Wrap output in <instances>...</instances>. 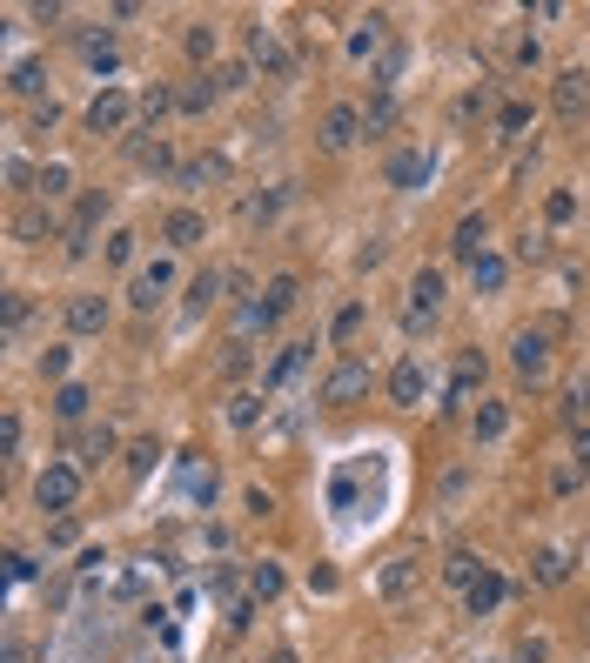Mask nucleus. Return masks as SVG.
Segmentation results:
<instances>
[{
    "instance_id": "f257e3e1",
    "label": "nucleus",
    "mask_w": 590,
    "mask_h": 663,
    "mask_svg": "<svg viewBox=\"0 0 590 663\" xmlns=\"http://www.w3.org/2000/svg\"><path fill=\"white\" fill-rule=\"evenodd\" d=\"M108 208H114V195H108V188H94V195H81L74 221L61 228V255H68V262H88V255H94V235H101V221H108Z\"/></svg>"
},
{
    "instance_id": "f03ea898",
    "label": "nucleus",
    "mask_w": 590,
    "mask_h": 663,
    "mask_svg": "<svg viewBox=\"0 0 590 663\" xmlns=\"http://www.w3.org/2000/svg\"><path fill=\"white\" fill-rule=\"evenodd\" d=\"M81 483H88V469H81V463H47L41 476H34V503L54 509V516H68V509L81 503Z\"/></svg>"
},
{
    "instance_id": "7ed1b4c3",
    "label": "nucleus",
    "mask_w": 590,
    "mask_h": 663,
    "mask_svg": "<svg viewBox=\"0 0 590 663\" xmlns=\"http://www.w3.org/2000/svg\"><path fill=\"white\" fill-rule=\"evenodd\" d=\"M135 114H141V94L128 88H101L88 108V134L101 141V134H135Z\"/></svg>"
},
{
    "instance_id": "20e7f679",
    "label": "nucleus",
    "mask_w": 590,
    "mask_h": 663,
    "mask_svg": "<svg viewBox=\"0 0 590 663\" xmlns=\"http://www.w3.org/2000/svg\"><path fill=\"white\" fill-rule=\"evenodd\" d=\"M369 389H376V369H369L363 355H342L336 369L322 376V402H329V409H349V402H363Z\"/></svg>"
},
{
    "instance_id": "39448f33",
    "label": "nucleus",
    "mask_w": 590,
    "mask_h": 663,
    "mask_svg": "<svg viewBox=\"0 0 590 663\" xmlns=\"http://www.w3.org/2000/svg\"><path fill=\"white\" fill-rule=\"evenodd\" d=\"M168 295H175V262H168V255L148 262V268H135V282H128V309L135 315H155Z\"/></svg>"
},
{
    "instance_id": "423d86ee",
    "label": "nucleus",
    "mask_w": 590,
    "mask_h": 663,
    "mask_svg": "<svg viewBox=\"0 0 590 663\" xmlns=\"http://www.w3.org/2000/svg\"><path fill=\"white\" fill-rule=\"evenodd\" d=\"M249 54H255V67H262L269 81H295V74H302V61L282 47V34H275V27H262V21L249 27Z\"/></svg>"
},
{
    "instance_id": "0eeeda50",
    "label": "nucleus",
    "mask_w": 590,
    "mask_h": 663,
    "mask_svg": "<svg viewBox=\"0 0 590 663\" xmlns=\"http://www.w3.org/2000/svg\"><path fill=\"white\" fill-rule=\"evenodd\" d=\"M363 134H369V114L356 108V101H336V108L322 114V148H329V155H349Z\"/></svg>"
},
{
    "instance_id": "6e6552de",
    "label": "nucleus",
    "mask_w": 590,
    "mask_h": 663,
    "mask_svg": "<svg viewBox=\"0 0 590 663\" xmlns=\"http://www.w3.org/2000/svg\"><path fill=\"white\" fill-rule=\"evenodd\" d=\"M416 590H423V556H389L383 570H376V597L383 603H409L416 597Z\"/></svg>"
},
{
    "instance_id": "1a4fd4ad",
    "label": "nucleus",
    "mask_w": 590,
    "mask_h": 663,
    "mask_svg": "<svg viewBox=\"0 0 590 663\" xmlns=\"http://www.w3.org/2000/svg\"><path fill=\"white\" fill-rule=\"evenodd\" d=\"M550 108H557V121H570V128L590 114V74L584 67H564V74L550 81Z\"/></svg>"
},
{
    "instance_id": "9d476101",
    "label": "nucleus",
    "mask_w": 590,
    "mask_h": 663,
    "mask_svg": "<svg viewBox=\"0 0 590 663\" xmlns=\"http://www.w3.org/2000/svg\"><path fill=\"white\" fill-rule=\"evenodd\" d=\"M430 168H436L430 148H396V155H389V168H383V181H389V188H403V195H416V188L430 181Z\"/></svg>"
},
{
    "instance_id": "9b49d317",
    "label": "nucleus",
    "mask_w": 590,
    "mask_h": 663,
    "mask_svg": "<svg viewBox=\"0 0 590 663\" xmlns=\"http://www.w3.org/2000/svg\"><path fill=\"white\" fill-rule=\"evenodd\" d=\"M510 369H517L523 382L550 376V335L544 329H517V342H510Z\"/></svg>"
},
{
    "instance_id": "f8f14e48",
    "label": "nucleus",
    "mask_w": 590,
    "mask_h": 663,
    "mask_svg": "<svg viewBox=\"0 0 590 663\" xmlns=\"http://www.w3.org/2000/svg\"><path fill=\"white\" fill-rule=\"evenodd\" d=\"M423 396H430V369H423L416 355H403V362L389 369V402H396V409H423Z\"/></svg>"
},
{
    "instance_id": "ddd939ff",
    "label": "nucleus",
    "mask_w": 590,
    "mask_h": 663,
    "mask_svg": "<svg viewBox=\"0 0 590 663\" xmlns=\"http://www.w3.org/2000/svg\"><path fill=\"white\" fill-rule=\"evenodd\" d=\"M436 309H443V275L436 268H416V282H409V329H430Z\"/></svg>"
},
{
    "instance_id": "4468645a",
    "label": "nucleus",
    "mask_w": 590,
    "mask_h": 663,
    "mask_svg": "<svg viewBox=\"0 0 590 663\" xmlns=\"http://www.w3.org/2000/svg\"><path fill=\"white\" fill-rule=\"evenodd\" d=\"M61 315H68V329L74 335H101V329H108V295H94V288H81V295H68V309H61Z\"/></svg>"
},
{
    "instance_id": "2eb2a0df",
    "label": "nucleus",
    "mask_w": 590,
    "mask_h": 663,
    "mask_svg": "<svg viewBox=\"0 0 590 663\" xmlns=\"http://www.w3.org/2000/svg\"><path fill=\"white\" fill-rule=\"evenodd\" d=\"M309 355H316V342H289V349L269 362V376H262V396H275V389H289L302 369H309Z\"/></svg>"
},
{
    "instance_id": "dca6fc26",
    "label": "nucleus",
    "mask_w": 590,
    "mask_h": 663,
    "mask_svg": "<svg viewBox=\"0 0 590 663\" xmlns=\"http://www.w3.org/2000/svg\"><path fill=\"white\" fill-rule=\"evenodd\" d=\"M450 248L463 255V262L490 255V215H483V208H477V215H463V221H456V235H450Z\"/></svg>"
},
{
    "instance_id": "f3484780",
    "label": "nucleus",
    "mask_w": 590,
    "mask_h": 663,
    "mask_svg": "<svg viewBox=\"0 0 590 663\" xmlns=\"http://www.w3.org/2000/svg\"><path fill=\"white\" fill-rule=\"evenodd\" d=\"M61 228H54V208L34 201V208H14V242H54Z\"/></svg>"
},
{
    "instance_id": "a211bd4d",
    "label": "nucleus",
    "mask_w": 590,
    "mask_h": 663,
    "mask_svg": "<svg viewBox=\"0 0 590 663\" xmlns=\"http://www.w3.org/2000/svg\"><path fill=\"white\" fill-rule=\"evenodd\" d=\"M202 235H208V221L195 215V208H175V215L161 221V242L175 248V255H182V248H195V242H202Z\"/></svg>"
},
{
    "instance_id": "6ab92c4d",
    "label": "nucleus",
    "mask_w": 590,
    "mask_h": 663,
    "mask_svg": "<svg viewBox=\"0 0 590 663\" xmlns=\"http://www.w3.org/2000/svg\"><path fill=\"white\" fill-rule=\"evenodd\" d=\"M503 597H510V583H503L497 570H483L477 583H470V590H463V610H470V617H490V610H497Z\"/></svg>"
},
{
    "instance_id": "aec40b11",
    "label": "nucleus",
    "mask_w": 590,
    "mask_h": 663,
    "mask_svg": "<svg viewBox=\"0 0 590 663\" xmlns=\"http://www.w3.org/2000/svg\"><path fill=\"white\" fill-rule=\"evenodd\" d=\"M295 302H302V282H295V275H275V282L262 288V315H269V329L295 309Z\"/></svg>"
},
{
    "instance_id": "412c9836",
    "label": "nucleus",
    "mask_w": 590,
    "mask_h": 663,
    "mask_svg": "<svg viewBox=\"0 0 590 663\" xmlns=\"http://www.w3.org/2000/svg\"><path fill=\"white\" fill-rule=\"evenodd\" d=\"M222 288H228V268H202L195 282H188V315H202L222 302Z\"/></svg>"
},
{
    "instance_id": "4be33fe9",
    "label": "nucleus",
    "mask_w": 590,
    "mask_h": 663,
    "mask_svg": "<svg viewBox=\"0 0 590 663\" xmlns=\"http://www.w3.org/2000/svg\"><path fill=\"white\" fill-rule=\"evenodd\" d=\"M41 88H47V61H34V54H27V61H14V74H7V94H14V101H34Z\"/></svg>"
},
{
    "instance_id": "5701e85b",
    "label": "nucleus",
    "mask_w": 590,
    "mask_h": 663,
    "mask_svg": "<svg viewBox=\"0 0 590 663\" xmlns=\"http://www.w3.org/2000/svg\"><path fill=\"white\" fill-rule=\"evenodd\" d=\"M477 382H483V355H463V362H456V376H450V396H443V409H463Z\"/></svg>"
},
{
    "instance_id": "b1692460",
    "label": "nucleus",
    "mask_w": 590,
    "mask_h": 663,
    "mask_svg": "<svg viewBox=\"0 0 590 663\" xmlns=\"http://www.w3.org/2000/svg\"><path fill=\"white\" fill-rule=\"evenodd\" d=\"M557 416L570 422V429H590V376H577L564 389V402H557Z\"/></svg>"
},
{
    "instance_id": "393cba45",
    "label": "nucleus",
    "mask_w": 590,
    "mask_h": 663,
    "mask_svg": "<svg viewBox=\"0 0 590 663\" xmlns=\"http://www.w3.org/2000/svg\"><path fill=\"white\" fill-rule=\"evenodd\" d=\"M483 570H490V563H483L477 550H450V556H443V576H450L456 590H470V583H477Z\"/></svg>"
},
{
    "instance_id": "a878e982",
    "label": "nucleus",
    "mask_w": 590,
    "mask_h": 663,
    "mask_svg": "<svg viewBox=\"0 0 590 663\" xmlns=\"http://www.w3.org/2000/svg\"><path fill=\"white\" fill-rule=\"evenodd\" d=\"M114 449H121V436H114L108 422H101V429H88V436H81V469H101Z\"/></svg>"
},
{
    "instance_id": "bb28decb",
    "label": "nucleus",
    "mask_w": 590,
    "mask_h": 663,
    "mask_svg": "<svg viewBox=\"0 0 590 663\" xmlns=\"http://www.w3.org/2000/svg\"><path fill=\"white\" fill-rule=\"evenodd\" d=\"M68 188H74V168H68V161H47V168H41V181H34V195H41L47 208L68 195Z\"/></svg>"
},
{
    "instance_id": "cd10ccee",
    "label": "nucleus",
    "mask_w": 590,
    "mask_h": 663,
    "mask_svg": "<svg viewBox=\"0 0 590 663\" xmlns=\"http://www.w3.org/2000/svg\"><path fill=\"white\" fill-rule=\"evenodd\" d=\"M215 369H222V382H242V376L255 369V342H242V335H235V342L222 349V362H215Z\"/></svg>"
},
{
    "instance_id": "c85d7f7f",
    "label": "nucleus",
    "mask_w": 590,
    "mask_h": 663,
    "mask_svg": "<svg viewBox=\"0 0 590 663\" xmlns=\"http://www.w3.org/2000/svg\"><path fill=\"white\" fill-rule=\"evenodd\" d=\"M128 155H135V168H155V175L168 168V161H175V155H168V141H161V134H155V141H148V134H128Z\"/></svg>"
},
{
    "instance_id": "c756f323",
    "label": "nucleus",
    "mask_w": 590,
    "mask_h": 663,
    "mask_svg": "<svg viewBox=\"0 0 590 663\" xmlns=\"http://www.w3.org/2000/svg\"><path fill=\"white\" fill-rule=\"evenodd\" d=\"M470 282H477L483 295H497V288L510 282V262H503V255H477V262H470Z\"/></svg>"
},
{
    "instance_id": "7c9ffc66",
    "label": "nucleus",
    "mask_w": 590,
    "mask_h": 663,
    "mask_svg": "<svg viewBox=\"0 0 590 663\" xmlns=\"http://www.w3.org/2000/svg\"><path fill=\"white\" fill-rule=\"evenodd\" d=\"M510 429V402H477V442H503Z\"/></svg>"
},
{
    "instance_id": "2f4dec72",
    "label": "nucleus",
    "mask_w": 590,
    "mask_h": 663,
    "mask_svg": "<svg viewBox=\"0 0 590 663\" xmlns=\"http://www.w3.org/2000/svg\"><path fill=\"white\" fill-rule=\"evenodd\" d=\"M383 14H369L363 27H356V34H349V61H369V54H376V47H383Z\"/></svg>"
},
{
    "instance_id": "473e14b6",
    "label": "nucleus",
    "mask_w": 590,
    "mask_h": 663,
    "mask_svg": "<svg viewBox=\"0 0 590 663\" xmlns=\"http://www.w3.org/2000/svg\"><path fill=\"white\" fill-rule=\"evenodd\" d=\"M88 389H81V382H61V389H54V416H61V422H81V416H88Z\"/></svg>"
},
{
    "instance_id": "72a5a7b5",
    "label": "nucleus",
    "mask_w": 590,
    "mask_h": 663,
    "mask_svg": "<svg viewBox=\"0 0 590 663\" xmlns=\"http://www.w3.org/2000/svg\"><path fill=\"white\" fill-rule=\"evenodd\" d=\"M228 422H235V429H255V422H262V389H235V396H228Z\"/></svg>"
},
{
    "instance_id": "f704fd0d",
    "label": "nucleus",
    "mask_w": 590,
    "mask_h": 663,
    "mask_svg": "<svg viewBox=\"0 0 590 663\" xmlns=\"http://www.w3.org/2000/svg\"><path fill=\"white\" fill-rule=\"evenodd\" d=\"M222 175H228V161L202 155V161H188V168H182V188H208V181H222Z\"/></svg>"
},
{
    "instance_id": "c9c22d12",
    "label": "nucleus",
    "mask_w": 590,
    "mask_h": 663,
    "mask_svg": "<svg viewBox=\"0 0 590 663\" xmlns=\"http://www.w3.org/2000/svg\"><path fill=\"white\" fill-rule=\"evenodd\" d=\"M282 201H289V188H269V195H249V201H242V221H275V215H282Z\"/></svg>"
},
{
    "instance_id": "e433bc0d",
    "label": "nucleus",
    "mask_w": 590,
    "mask_h": 663,
    "mask_svg": "<svg viewBox=\"0 0 590 663\" xmlns=\"http://www.w3.org/2000/svg\"><path fill=\"white\" fill-rule=\"evenodd\" d=\"M537 583H570V550H537Z\"/></svg>"
},
{
    "instance_id": "4c0bfd02",
    "label": "nucleus",
    "mask_w": 590,
    "mask_h": 663,
    "mask_svg": "<svg viewBox=\"0 0 590 663\" xmlns=\"http://www.w3.org/2000/svg\"><path fill=\"white\" fill-rule=\"evenodd\" d=\"M135 242H141L135 228H114L108 242H101V255H108V262H114V268H128V262H135Z\"/></svg>"
},
{
    "instance_id": "58836bf2",
    "label": "nucleus",
    "mask_w": 590,
    "mask_h": 663,
    "mask_svg": "<svg viewBox=\"0 0 590 663\" xmlns=\"http://www.w3.org/2000/svg\"><path fill=\"white\" fill-rule=\"evenodd\" d=\"M215 101H222V88H215V81H195V88H182V114H208Z\"/></svg>"
},
{
    "instance_id": "ea45409f",
    "label": "nucleus",
    "mask_w": 590,
    "mask_h": 663,
    "mask_svg": "<svg viewBox=\"0 0 590 663\" xmlns=\"http://www.w3.org/2000/svg\"><path fill=\"white\" fill-rule=\"evenodd\" d=\"M155 463H161V442H155V436H141L135 449H128V476H148Z\"/></svg>"
},
{
    "instance_id": "a19ab883",
    "label": "nucleus",
    "mask_w": 590,
    "mask_h": 663,
    "mask_svg": "<svg viewBox=\"0 0 590 663\" xmlns=\"http://www.w3.org/2000/svg\"><path fill=\"white\" fill-rule=\"evenodd\" d=\"M188 61H215V27H208V21L188 27Z\"/></svg>"
},
{
    "instance_id": "79ce46f5",
    "label": "nucleus",
    "mask_w": 590,
    "mask_h": 663,
    "mask_svg": "<svg viewBox=\"0 0 590 663\" xmlns=\"http://www.w3.org/2000/svg\"><path fill=\"white\" fill-rule=\"evenodd\" d=\"M356 329H363V302H349V309H336V322H329V342H349Z\"/></svg>"
},
{
    "instance_id": "37998d69",
    "label": "nucleus",
    "mask_w": 590,
    "mask_h": 663,
    "mask_svg": "<svg viewBox=\"0 0 590 663\" xmlns=\"http://www.w3.org/2000/svg\"><path fill=\"white\" fill-rule=\"evenodd\" d=\"M68 362H74V349H68V342H54V349H41V376L61 382V376H68Z\"/></svg>"
},
{
    "instance_id": "c03bdc74",
    "label": "nucleus",
    "mask_w": 590,
    "mask_h": 663,
    "mask_svg": "<svg viewBox=\"0 0 590 663\" xmlns=\"http://www.w3.org/2000/svg\"><path fill=\"white\" fill-rule=\"evenodd\" d=\"M523 128H530V101H510V108L497 114V134H510V141H517Z\"/></svg>"
},
{
    "instance_id": "a18cd8bd",
    "label": "nucleus",
    "mask_w": 590,
    "mask_h": 663,
    "mask_svg": "<svg viewBox=\"0 0 590 663\" xmlns=\"http://www.w3.org/2000/svg\"><path fill=\"white\" fill-rule=\"evenodd\" d=\"M403 61H409V54H403V47H389V54H383V61H376V88H396V74H403Z\"/></svg>"
},
{
    "instance_id": "49530a36",
    "label": "nucleus",
    "mask_w": 590,
    "mask_h": 663,
    "mask_svg": "<svg viewBox=\"0 0 590 663\" xmlns=\"http://www.w3.org/2000/svg\"><path fill=\"white\" fill-rule=\"evenodd\" d=\"M168 108H182V94H168V88H148V94H141V114H148V121H161Z\"/></svg>"
},
{
    "instance_id": "de8ad7c7",
    "label": "nucleus",
    "mask_w": 590,
    "mask_h": 663,
    "mask_svg": "<svg viewBox=\"0 0 590 663\" xmlns=\"http://www.w3.org/2000/svg\"><path fill=\"white\" fill-rule=\"evenodd\" d=\"M282 590V570L275 563H255V576H249V597H275Z\"/></svg>"
},
{
    "instance_id": "09e8293b",
    "label": "nucleus",
    "mask_w": 590,
    "mask_h": 663,
    "mask_svg": "<svg viewBox=\"0 0 590 663\" xmlns=\"http://www.w3.org/2000/svg\"><path fill=\"white\" fill-rule=\"evenodd\" d=\"M208 81H215L222 94H235V88H249V67H242V61H228V67H215Z\"/></svg>"
},
{
    "instance_id": "8fccbe9b",
    "label": "nucleus",
    "mask_w": 590,
    "mask_h": 663,
    "mask_svg": "<svg viewBox=\"0 0 590 663\" xmlns=\"http://www.w3.org/2000/svg\"><path fill=\"white\" fill-rule=\"evenodd\" d=\"M463 489H470V469L456 463L450 476H443V509H456V503H463Z\"/></svg>"
},
{
    "instance_id": "3c124183",
    "label": "nucleus",
    "mask_w": 590,
    "mask_h": 663,
    "mask_svg": "<svg viewBox=\"0 0 590 663\" xmlns=\"http://www.w3.org/2000/svg\"><path fill=\"white\" fill-rule=\"evenodd\" d=\"M242 509H249V516H275V496L262 483H249V489H242Z\"/></svg>"
},
{
    "instance_id": "603ef678",
    "label": "nucleus",
    "mask_w": 590,
    "mask_h": 663,
    "mask_svg": "<svg viewBox=\"0 0 590 663\" xmlns=\"http://www.w3.org/2000/svg\"><path fill=\"white\" fill-rule=\"evenodd\" d=\"M74 536H81V523H74V516H54V523H47V543H54V550H68Z\"/></svg>"
},
{
    "instance_id": "864d4df0",
    "label": "nucleus",
    "mask_w": 590,
    "mask_h": 663,
    "mask_svg": "<svg viewBox=\"0 0 590 663\" xmlns=\"http://www.w3.org/2000/svg\"><path fill=\"white\" fill-rule=\"evenodd\" d=\"M389 121H396V101H389V94H376V101H369V134H383Z\"/></svg>"
},
{
    "instance_id": "5fc2aeb1",
    "label": "nucleus",
    "mask_w": 590,
    "mask_h": 663,
    "mask_svg": "<svg viewBox=\"0 0 590 663\" xmlns=\"http://www.w3.org/2000/svg\"><path fill=\"white\" fill-rule=\"evenodd\" d=\"M544 215H550V221H570V215H577V195H570V188H557V195L544 201Z\"/></svg>"
},
{
    "instance_id": "6e6d98bb",
    "label": "nucleus",
    "mask_w": 590,
    "mask_h": 663,
    "mask_svg": "<svg viewBox=\"0 0 590 663\" xmlns=\"http://www.w3.org/2000/svg\"><path fill=\"white\" fill-rule=\"evenodd\" d=\"M81 54H88L94 67H114V41H108V34H101V41L88 34V41H81Z\"/></svg>"
},
{
    "instance_id": "4d7b16f0",
    "label": "nucleus",
    "mask_w": 590,
    "mask_h": 663,
    "mask_svg": "<svg viewBox=\"0 0 590 663\" xmlns=\"http://www.w3.org/2000/svg\"><path fill=\"white\" fill-rule=\"evenodd\" d=\"M27 315H34V302H27V295H21V288H14V295H7V335H14V329H21V322H27Z\"/></svg>"
},
{
    "instance_id": "13d9d810",
    "label": "nucleus",
    "mask_w": 590,
    "mask_h": 663,
    "mask_svg": "<svg viewBox=\"0 0 590 663\" xmlns=\"http://www.w3.org/2000/svg\"><path fill=\"white\" fill-rule=\"evenodd\" d=\"M54 121H61V108H54V101H34V114H27V128H34V134H47Z\"/></svg>"
},
{
    "instance_id": "bf43d9fd",
    "label": "nucleus",
    "mask_w": 590,
    "mask_h": 663,
    "mask_svg": "<svg viewBox=\"0 0 590 663\" xmlns=\"http://www.w3.org/2000/svg\"><path fill=\"white\" fill-rule=\"evenodd\" d=\"M570 469L590 476V429H577V442H570Z\"/></svg>"
},
{
    "instance_id": "052dcab7",
    "label": "nucleus",
    "mask_w": 590,
    "mask_h": 663,
    "mask_svg": "<svg viewBox=\"0 0 590 663\" xmlns=\"http://www.w3.org/2000/svg\"><path fill=\"white\" fill-rule=\"evenodd\" d=\"M7 181H14V188H34V181H41V175L27 168V155H7Z\"/></svg>"
},
{
    "instance_id": "680f3d73",
    "label": "nucleus",
    "mask_w": 590,
    "mask_h": 663,
    "mask_svg": "<svg viewBox=\"0 0 590 663\" xmlns=\"http://www.w3.org/2000/svg\"><path fill=\"white\" fill-rule=\"evenodd\" d=\"M0 449H7V456H14V449H21V416H14V409H7V416H0Z\"/></svg>"
},
{
    "instance_id": "e2e57ef3",
    "label": "nucleus",
    "mask_w": 590,
    "mask_h": 663,
    "mask_svg": "<svg viewBox=\"0 0 590 663\" xmlns=\"http://www.w3.org/2000/svg\"><path fill=\"white\" fill-rule=\"evenodd\" d=\"M517 663H550V643L544 637H523L517 643Z\"/></svg>"
},
{
    "instance_id": "0e129e2a",
    "label": "nucleus",
    "mask_w": 590,
    "mask_h": 663,
    "mask_svg": "<svg viewBox=\"0 0 590 663\" xmlns=\"http://www.w3.org/2000/svg\"><path fill=\"white\" fill-rule=\"evenodd\" d=\"M228 623H235V630H249V623H255V597L235 603V610H228Z\"/></svg>"
},
{
    "instance_id": "69168bd1",
    "label": "nucleus",
    "mask_w": 590,
    "mask_h": 663,
    "mask_svg": "<svg viewBox=\"0 0 590 663\" xmlns=\"http://www.w3.org/2000/svg\"><path fill=\"white\" fill-rule=\"evenodd\" d=\"M7 663H27V650H21V643H7Z\"/></svg>"
},
{
    "instance_id": "338daca9",
    "label": "nucleus",
    "mask_w": 590,
    "mask_h": 663,
    "mask_svg": "<svg viewBox=\"0 0 590 663\" xmlns=\"http://www.w3.org/2000/svg\"><path fill=\"white\" fill-rule=\"evenodd\" d=\"M269 663H302V657H295V650H275V657Z\"/></svg>"
}]
</instances>
